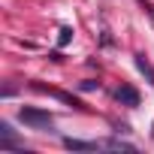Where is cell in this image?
<instances>
[{"instance_id":"1","label":"cell","mask_w":154,"mask_h":154,"mask_svg":"<svg viewBox=\"0 0 154 154\" xmlns=\"http://www.w3.org/2000/svg\"><path fill=\"white\" fill-rule=\"evenodd\" d=\"M18 118H21L27 127H33V130H51V124H54V118H51L48 112H42V109H30V106H24V109L18 112Z\"/></svg>"},{"instance_id":"2","label":"cell","mask_w":154,"mask_h":154,"mask_svg":"<svg viewBox=\"0 0 154 154\" xmlns=\"http://www.w3.org/2000/svg\"><path fill=\"white\" fill-rule=\"evenodd\" d=\"M115 100H118L121 106H127V109H136V106H139V91H136L133 85H121V88L115 91Z\"/></svg>"},{"instance_id":"3","label":"cell","mask_w":154,"mask_h":154,"mask_svg":"<svg viewBox=\"0 0 154 154\" xmlns=\"http://www.w3.org/2000/svg\"><path fill=\"white\" fill-rule=\"evenodd\" d=\"M63 148H69V151H103V139H94V142H85V139H63Z\"/></svg>"},{"instance_id":"4","label":"cell","mask_w":154,"mask_h":154,"mask_svg":"<svg viewBox=\"0 0 154 154\" xmlns=\"http://www.w3.org/2000/svg\"><path fill=\"white\" fill-rule=\"evenodd\" d=\"M136 69L145 75V79L151 82V88H154V66L148 63V57H145V54H136Z\"/></svg>"},{"instance_id":"5","label":"cell","mask_w":154,"mask_h":154,"mask_svg":"<svg viewBox=\"0 0 154 154\" xmlns=\"http://www.w3.org/2000/svg\"><path fill=\"white\" fill-rule=\"evenodd\" d=\"M69 39H72V27H60V36H57V45L63 48V45H69Z\"/></svg>"},{"instance_id":"6","label":"cell","mask_w":154,"mask_h":154,"mask_svg":"<svg viewBox=\"0 0 154 154\" xmlns=\"http://www.w3.org/2000/svg\"><path fill=\"white\" fill-rule=\"evenodd\" d=\"M94 88H100V82H82V91H94Z\"/></svg>"}]
</instances>
